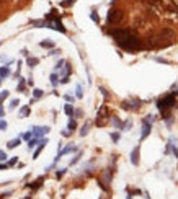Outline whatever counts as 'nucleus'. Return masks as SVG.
Returning <instances> with one entry per match:
<instances>
[{"label":"nucleus","instance_id":"nucleus-1","mask_svg":"<svg viewBox=\"0 0 178 199\" xmlns=\"http://www.w3.org/2000/svg\"><path fill=\"white\" fill-rule=\"evenodd\" d=\"M118 44L123 47V49H126V51H137V49H141L142 47V43H141V39H139V36L132 31L129 36H126L123 39V41H119Z\"/></svg>","mask_w":178,"mask_h":199},{"label":"nucleus","instance_id":"nucleus-2","mask_svg":"<svg viewBox=\"0 0 178 199\" xmlns=\"http://www.w3.org/2000/svg\"><path fill=\"white\" fill-rule=\"evenodd\" d=\"M123 17H124L123 10H119V8H111L110 11H108L106 21L110 23V25H118V23H121Z\"/></svg>","mask_w":178,"mask_h":199},{"label":"nucleus","instance_id":"nucleus-3","mask_svg":"<svg viewBox=\"0 0 178 199\" xmlns=\"http://www.w3.org/2000/svg\"><path fill=\"white\" fill-rule=\"evenodd\" d=\"M108 121V108L106 106H102L98 111V114H96V126H105Z\"/></svg>","mask_w":178,"mask_h":199},{"label":"nucleus","instance_id":"nucleus-4","mask_svg":"<svg viewBox=\"0 0 178 199\" xmlns=\"http://www.w3.org/2000/svg\"><path fill=\"white\" fill-rule=\"evenodd\" d=\"M121 108L126 109V111H129V109L136 111V109L141 108V100H126V101L121 103Z\"/></svg>","mask_w":178,"mask_h":199},{"label":"nucleus","instance_id":"nucleus-5","mask_svg":"<svg viewBox=\"0 0 178 199\" xmlns=\"http://www.w3.org/2000/svg\"><path fill=\"white\" fill-rule=\"evenodd\" d=\"M46 28H52V30H57V31H60V33H66V28L62 26V23H60V20L57 17L52 18V20H47Z\"/></svg>","mask_w":178,"mask_h":199},{"label":"nucleus","instance_id":"nucleus-6","mask_svg":"<svg viewBox=\"0 0 178 199\" xmlns=\"http://www.w3.org/2000/svg\"><path fill=\"white\" fill-rule=\"evenodd\" d=\"M51 131V127L49 126H43V127H39V126H34V127H31V132H33V137L36 139H39L41 136H44V134H47Z\"/></svg>","mask_w":178,"mask_h":199},{"label":"nucleus","instance_id":"nucleus-7","mask_svg":"<svg viewBox=\"0 0 178 199\" xmlns=\"http://www.w3.org/2000/svg\"><path fill=\"white\" fill-rule=\"evenodd\" d=\"M139 153H141V149H139V145H137L136 149H132V152H131V163L134 166L139 165Z\"/></svg>","mask_w":178,"mask_h":199},{"label":"nucleus","instance_id":"nucleus-8","mask_svg":"<svg viewBox=\"0 0 178 199\" xmlns=\"http://www.w3.org/2000/svg\"><path fill=\"white\" fill-rule=\"evenodd\" d=\"M159 34H160V36L163 38V39H168V41H170V39H173V38H175V31H173V30H170V28H165V30H162Z\"/></svg>","mask_w":178,"mask_h":199},{"label":"nucleus","instance_id":"nucleus-9","mask_svg":"<svg viewBox=\"0 0 178 199\" xmlns=\"http://www.w3.org/2000/svg\"><path fill=\"white\" fill-rule=\"evenodd\" d=\"M150 131H152V124H149V122H144L142 121V134H141V141H144V139L150 134Z\"/></svg>","mask_w":178,"mask_h":199},{"label":"nucleus","instance_id":"nucleus-10","mask_svg":"<svg viewBox=\"0 0 178 199\" xmlns=\"http://www.w3.org/2000/svg\"><path fill=\"white\" fill-rule=\"evenodd\" d=\"M46 144H47V139H41V141H39V147L34 150L33 158H38V157H39V153H41V150L44 149V145H46Z\"/></svg>","mask_w":178,"mask_h":199},{"label":"nucleus","instance_id":"nucleus-11","mask_svg":"<svg viewBox=\"0 0 178 199\" xmlns=\"http://www.w3.org/2000/svg\"><path fill=\"white\" fill-rule=\"evenodd\" d=\"M10 75V69H8V65H3V67H0V78H5V77H8Z\"/></svg>","mask_w":178,"mask_h":199},{"label":"nucleus","instance_id":"nucleus-12","mask_svg":"<svg viewBox=\"0 0 178 199\" xmlns=\"http://www.w3.org/2000/svg\"><path fill=\"white\" fill-rule=\"evenodd\" d=\"M64 113H66L69 118H72V116H74V106H72L70 103H67V105L64 106Z\"/></svg>","mask_w":178,"mask_h":199},{"label":"nucleus","instance_id":"nucleus-13","mask_svg":"<svg viewBox=\"0 0 178 199\" xmlns=\"http://www.w3.org/2000/svg\"><path fill=\"white\" fill-rule=\"evenodd\" d=\"M49 78H51L52 87H57V85H59V75H57V72H52Z\"/></svg>","mask_w":178,"mask_h":199},{"label":"nucleus","instance_id":"nucleus-14","mask_svg":"<svg viewBox=\"0 0 178 199\" xmlns=\"http://www.w3.org/2000/svg\"><path fill=\"white\" fill-rule=\"evenodd\" d=\"M20 145V137L18 139H13V141L7 142V149H15V147Z\"/></svg>","mask_w":178,"mask_h":199},{"label":"nucleus","instance_id":"nucleus-15","mask_svg":"<svg viewBox=\"0 0 178 199\" xmlns=\"http://www.w3.org/2000/svg\"><path fill=\"white\" fill-rule=\"evenodd\" d=\"M43 181H44V178L41 176V178H38V180H36V181L33 183V185H26V186H28V188H33V189H36V188H39V186L43 185Z\"/></svg>","mask_w":178,"mask_h":199},{"label":"nucleus","instance_id":"nucleus-16","mask_svg":"<svg viewBox=\"0 0 178 199\" xmlns=\"http://www.w3.org/2000/svg\"><path fill=\"white\" fill-rule=\"evenodd\" d=\"M26 116H30V106H23L20 109V118H26Z\"/></svg>","mask_w":178,"mask_h":199},{"label":"nucleus","instance_id":"nucleus-17","mask_svg":"<svg viewBox=\"0 0 178 199\" xmlns=\"http://www.w3.org/2000/svg\"><path fill=\"white\" fill-rule=\"evenodd\" d=\"M39 61L36 57H28L26 59V64H28V67H31V69H33V67H36V64H38Z\"/></svg>","mask_w":178,"mask_h":199},{"label":"nucleus","instance_id":"nucleus-18","mask_svg":"<svg viewBox=\"0 0 178 199\" xmlns=\"http://www.w3.org/2000/svg\"><path fill=\"white\" fill-rule=\"evenodd\" d=\"M88 131H90V122H87V124H85V126L82 127V129H80V136L85 137V136L88 134Z\"/></svg>","mask_w":178,"mask_h":199},{"label":"nucleus","instance_id":"nucleus-19","mask_svg":"<svg viewBox=\"0 0 178 199\" xmlns=\"http://www.w3.org/2000/svg\"><path fill=\"white\" fill-rule=\"evenodd\" d=\"M43 95H44V91H43L41 88H34V90H33V98H34V100L41 98Z\"/></svg>","mask_w":178,"mask_h":199},{"label":"nucleus","instance_id":"nucleus-20","mask_svg":"<svg viewBox=\"0 0 178 199\" xmlns=\"http://www.w3.org/2000/svg\"><path fill=\"white\" fill-rule=\"evenodd\" d=\"M111 122H113V126H115V127H118V129H123V126H124V124L119 121L118 118H111Z\"/></svg>","mask_w":178,"mask_h":199},{"label":"nucleus","instance_id":"nucleus-21","mask_svg":"<svg viewBox=\"0 0 178 199\" xmlns=\"http://www.w3.org/2000/svg\"><path fill=\"white\" fill-rule=\"evenodd\" d=\"M67 129L70 131V132H72V131H75V129H77V122L74 121V119H70V121H69V124H67Z\"/></svg>","mask_w":178,"mask_h":199},{"label":"nucleus","instance_id":"nucleus-22","mask_svg":"<svg viewBox=\"0 0 178 199\" xmlns=\"http://www.w3.org/2000/svg\"><path fill=\"white\" fill-rule=\"evenodd\" d=\"M38 142H39V139H36V137L30 139V141H28V149H33V147L38 144Z\"/></svg>","mask_w":178,"mask_h":199},{"label":"nucleus","instance_id":"nucleus-23","mask_svg":"<svg viewBox=\"0 0 178 199\" xmlns=\"http://www.w3.org/2000/svg\"><path fill=\"white\" fill-rule=\"evenodd\" d=\"M75 96L77 98H82L83 96V90H82V87H80V85L75 87Z\"/></svg>","mask_w":178,"mask_h":199},{"label":"nucleus","instance_id":"nucleus-24","mask_svg":"<svg viewBox=\"0 0 178 199\" xmlns=\"http://www.w3.org/2000/svg\"><path fill=\"white\" fill-rule=\"evenodd\" d=\"M39 46H41V47H54V43H52V41H41V43H39Z\"/></svg>","mask_w":178,"mask_h":199},{"label":"nucleus","instance_id":"nucleus-25","mask_svg":"<svg viewBox=\"0 0 178 199\" xmlns=\"http://www.w3.org/2000/svg\"><path fill=\"white\" fill-rule=\"evenodd\" d=\"M64 65H66V61H59L57 64H56V67H54V70H56V72H57V70H60V69H62V67Z\"/></svg>","mask_w":178,"mask_h":199},{"label":"nucleus","instance_id":"nucleus-26","mask_svg":"<svg viewBox=\"0 0 178 199\" xmlns=\"http://www.w3.org/2000/svg\"><path fill=\"white\" fill-rule=\"evenodd\" d=\"M154 118H155V116L149 114V116H145V118H144V122H149V124H152V122H154Z\"/></svg>","mask_w":178,"mask_h":199},{"label":"nucleus","instance_id":"nucleus-27","mask_svg":"<svg viewBox=\"0 0 178 199\" xmlns=\"http://www.w3.org/2000/svg\"><path fill=\"white\" fill-rule=\"evenodd\" d=\"M23 90H25V78H21L18 83V91H23Z\"/></svg>","mask_w":178,"mask_h":199},{"label":"nucleus","instance_id":"nucleus-28","mask_svg":"<svg viewBox=\"0 0 178 199\" xmlns=\"http://www.w3.org/2000/svg\"><path fill=\"white\" fill-rule=\"evenodd\" d=\"M105 181H106L108 185H110V181H111V173L108 172V170H106V172H105Z\"/></svg>","mask_w":178,"mask_h":199},{"label":"nucleus","instance_id":"nucleus-29","mask_svg":"<svg viewBox=\"0 0 178 199\" xmlns=\"http://www.w3.org/2000/svg\"><path fill=\"white\" fill-rule=\"evenodd\" d=\"M90 18H92V20H93V21H95V23H98V21H100V18H98V15H96V13H95V11H92V13H90Z\"/></svg>","mask_w":178,"mask_h":199},{"label":"nucleus","instance_id":"nucleus-30","mask_svg":"<svg viewBox=\"0 0 178 199\" xmlns=\"http://www.w3.org/2000/svg\"><path fill=\"white\" fill-rule=\"evenodd\" d=\"M18 100H11V103H10V109H15V108H17V106H18Z\"/></svg>","mask_w":178,"mask_h":199},{"label":"nucleus","instance_id":"nucleus-31","mask_svg":"<svg viewBox=\"0 0 178 199\" xmlns=\"http://www.w3.org/2000/svg\"><path fill=\"white\" fill-rule=\"evenodd\" d=\"M31 137H33V132H31V131H30V132H25V134H23V139H25V141H30Z\"/></svg>","mask_w":178,"mask_h":199},{"label":"nucleus","instance_id":"nucleus-32","mask_svg":"<svg viewBox=\"0 0 178 199\" xmlns=\"http://www.w3.org/2000/svg\"><path fill=\"white\" fill-rule=\"evenodd\" d=\"M7 126H8V124H7V121H3V119H2V121H0V131H5Z\"/></svg>","mask_w":178,"mask_h":199},{"label":"nucleus","instance_id":"nucleus-33","mask_svg":"<svg viewBox=\"0 0 178 199\" xmlns=\"http://www.w3.org/2000/svg\"><path fill=\"white\" fill-rule=\"evenodd\" d=\"M7 96H8V91H2V93H0V103H2Z\"/></svg>","mask_w":178,"mask_h":199},{"label":"nucleus","instance_id":"nucleus-34","mask_svg":"<svg viewBox=\"0 0 178 199\" xmlns=\"http://www.w3.org/2000/svg\"><path fill=\"white\" fill-rule=\"evenodd\" d=\"M111 139H113L115 142H118V141H119V134H118V132H111Z\"/></svg>","mask_w":178,"mask_h":199},{"label":"nucleus","instance_id":"nucleus-35","mask_svg":"<svg viewBox=\"0 0 178 199\" xmlns=\"http://www.w3.org/2000/svg\"><path fill=\"white\" fill-rule=\"evenodd\" d=\"M7 160V153L3 150H0V162H5Z\"/></svg>","mask_w":178,"mask_h":199},{"label":"nucleus","instance_id":"nucleus-36","mask_svg":"<svg viewBox=\"0 0 178 199\" xmlns=\"http://www.w3.org/2000/svg\"><path fill=\"white\" fill-rule=\"evenodd\" d=\"M155 61H157V62H160V64H170L167 59H162V57H155Z\"/></svg>","mask_w":178,"mask_h":199},{"label":"nucleus","instance_id":"nucleus-37","mask_svg":"<svg viewBox=\"0 0 178 199\" xmlns=\"http://www.w3.org/2000/svg\"><path fill=\"white\" fill-rule=\"evenodd\" d=\"M79 158H80V153H77V155H75V157H74V158H72V162H70V165H74V163H77V162H79Z\"/></svg>","mask_w":178,"mask_h":199},{"label":"nucleus","instance_id":"nucleus-38","mask_svg":"<svg viewBox=\"0 0 178 199\" xmlns=\"http://www.w3.org/2000/svg\"><path fill=\"white\" fill-rule=\"evenodd\" d=\"M17 162H18V158H17V157H13V158H11V160L8 162V163H7V165H8V166H11V165H15Z\"/></svg>","mask_w":178,"mask_h":199},{"label":"nucleus","instance_id":"nucleus-39","mask_svg":"<svg viewBox=\"0 0 178 199\" xmlns=\"http://www.w3.org/2000/svg\"><path fill=\"white\" fill-rule=\"evenodd\" d=\"M74 116L80 118V116H82V111H80V109H74Z\"/></svg>","mask_w":178,"mask_h":199},{"label":"nucleus","instance_id":"nucleus-40","mask_svg":"<svg viewBox=\"0 0 178 199\" xmlns=\"http://www.w3.org/2000/svg\"><path fill=\"white\" fill-rule=\"evenodd\" d=\"M70 134H72V132H70V131H69V129L62 131V136H64V137H69V136H70Z\"/></svg>","mask_w":178,"mask_h":199},{"label":"nucleus","instance_id":"nucleus-41","mask_svg":"<svg viewBox=\"0 0 178 199\" xmlns=\"http://www.w3.org/2000/svg\"><path fill=\"white\" fill-rule=\"evenodd\" d=\"M74 2H75V0H66V2H62V5H66V7H67V5H72Z\"/></svg>","mask_w":178,"mask_h":199},{"label":"nucleus","instance_id":"nucleus-42","mask_svg":"<svg viewBox=\"0 0 178 199\" xmlns=\"http://www.w3.org/2000/svg\"><path fill=\"white\" fill-rule=\"evenodd\" d=\"M66 172H67V168H62L60 172H57V178H60V176H62V175L66 173Z\"/></svg>","mask_w":178,"mask_h":199},{"label":"nucleus","instance_id":"nucleus-43","mask_svg":"<svg viewBox=\"0 0 178 199\" xmlns=\"http://www.w3.org/2000/svg\"><path fill=\"white\" fill-rule=\"evenodd\" d=\"M64 98H66V101H69V103H70V101H74V96H70V95H66Z\"/></svg>","mask_w":178,"mask_h":199},{"label":"nucleus","instance_id":"nucleus-44","mask_svg":"<svg viewBox=\"0 0 178 199\" xmlns=\"http://www.w3.org/2000/svg\"><path fill=\"white\" fill-rule=\"evenodd\" d=\"M100 91H102V93H103V96H108V91H106V90H105V88H103V87H100Z\"/></svg>","mask_w":178,"mask_h":199},{"label":"nucleus","instance_id":"nucleus-45","mask_svg":"<svg viewBox=\"0 0 178 199\" xmlns=\"http://www.w3.org/2000/svg\"><path fill=\"white\" fill-rule=\"evenodd\" d=\"M3 116H5V111H3L2 105H0V118H3Z\"/></svg>","mask_w":178,"mask_h":199},{"label":"nucleus","instance_id":"nucleus-46","mask_svg":"<svg viewBox=\"0 0 178 199\" xmlns=\"http://www.w3.org/2000/svg\"><path fill=\"white\" fill-rule=\"evenodd\" d=\"M5 168H8V165H7V163H2V165H0V170H5Z\"/></svg>","mask_w":178,"mask_h":199},{"label":"nucleus","instance_id":"nucleus-47","mask_svg":"<svg viewBox=\"0 0 178 199\" xmlns=\"http://www.w3.org/2000/svg\"><path fill=\"white\" fill-rule=\"evenodd\" d=\"M126 199H131V194H129V196H128V197H126Z\"/></svg>","mask_w":178,"mask_h":199},{"label":"nucleus","instance_id":"nucleus-48","mask_svg":"<svg viewBox=\"0 0 178 199\" xmlns=\"http://www.w3.org/2000/svg\"><path fill=\"white\" fill-rule=\"evenodd\" d=\"M0 82H2V78H0Z\"/></svg>","mask_w":178,"mask_h":199},{"label":"nucleus","instance_id":"nucleus-49","mask_svg":"<svg viewBox=\"0 0 178 199\" xmlns=\"http://www.w3.org/2000/svg\"><path fill=\"white\" fill-rule=\"evenodd\" d=\"M0 44H2V43H0Z\"/></svg>","mask_w":178,"mask_h":199}]
</instances>
